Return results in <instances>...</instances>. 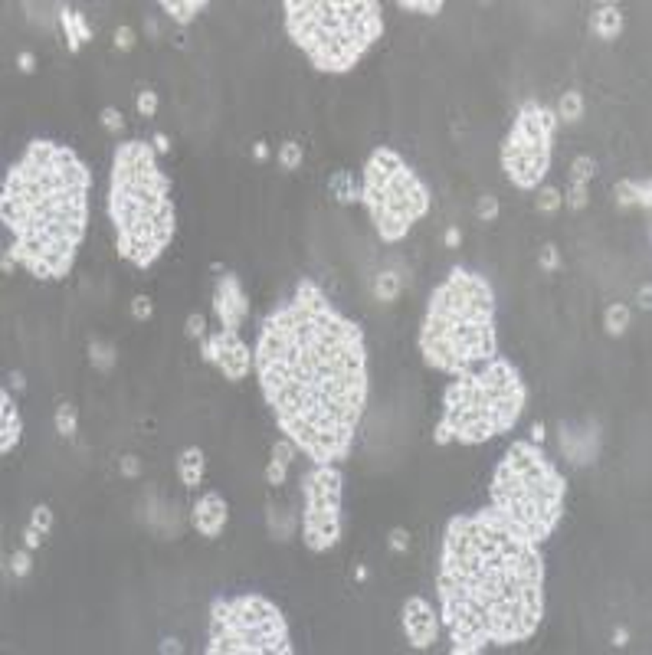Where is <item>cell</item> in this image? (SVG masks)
I'll return each mask as SVG.
<instances>
[{
    "label": "cell",
    "instance_id": "obj_1",
    "mask_svg": "<svg viewBox=\"0 0 652 655\" xmlns=\"http://www.w3.org/2000/svg\"><path fill=\"white\" fill-rule=\"evenodd\" d=\"M252 370L286 439L315 466L348 459L367 410V344L358 321L331 305L318 282L302 278L295 295L260 328Z\"/></svg>",
    "mask_w": 652,
    "mask_h": 655
},
{
    "label": "cell",
    "instance_id": "obj_2",
    "mask_svg": "<svg viewBox=\"0 0 652 655\" xmlns=\"http://www.w3.org/2000/svg\"><path fill=\"white\" fill-rule=\"evenodd\" d=\"M436 596L453 655L525 642L545 620L541 544L518 534L491 508L456 514L439 548Z\"/></svg>",
    "mask_w": 652,
    "mask_h": 655
},
{
    "label": "cell",
    "instance_id": "obj_3",
    "mask_svg": "<svg viewBox=\"0 0 652 655\" xmlns=\"http://www.w3.org/2000/svg\"><path fill=\"white\" fill-rule=\"evenodd\" d=\"M92 174L79 154L50 138L27 144L4 177L0 213L13 259L36 278H66L86 236Z\"/></svg>",
    "mask_w": 652,
    "mask_h": 655
},
{
    "label": "cell",
    "instance_id": "obj_4",
    "mask_svg": "<svg viewBox=\"0 0 652 655\" xmlns=\"http://www.w3.org/2000/svg\"><path fill=\"white\" fill-rule=\"evenodd\" d=\"M108 216L115 223L118 256L138 269H151L170 246L177 230V210L170 200V180L158 167V151L144 141L115 148L108 177Z\"/></svg>",
    "mask_w": 652,
    "mask_h": 655
},
{
    "label": "cell",
    "instance_id": "obj_5",
    "mask_svg": "<svg viewBox=\"0 0 652 655\" xmlns=\"http://www.w3.org/2000/svg\"><path fill=\"white\" fill-rule=\"evenodd\" d=\"M420 354L429 367L449 377L499 358L495 292L489 278L456 266L433 288L420 328Z\"/></svg>",
    "mask_w": 652,
    "mask_h": 655
},
{
    "label": "cell",
    "instance_id": "obj_6",
    "mask_svg": "<svg viewBox=\"0 0 652 655\" xmlns=\"http://www.w3.org/2000/svg\"><path fill=\"white\" fill-rule=\"evenodd\" d=\"M528 400V386L518 367L505 358H491L482 367L459 374L443 394V416L433 439L439 446L462 442L479 446L508 432L518 423Z\"/></svg>",
    "mask_w": 652,
    "mask_h": 655
},
{
    "label": "cell",
    "instance_id": "obj_7",
    "mask_svg": "<svg viewBox=\"0 0 652 655\" xmlns=\"http://www.w3.org/2000/svg\"><path fill=\"white\" fill-rule=\"evenodd\" d=\"M567 482L541 442L518 439L505 449L489 485V508L535 544H545L564 518Z\"/></svg>",
    "mask_w": 652,
    "mask_h": 655
},
{
    "label": "cell",
    "instance_id": "obj_8",
    "mask_svg": "<svg viewBox=\"0 0 652 655\" xmlns=\"http://www.w3.org/2000/svg\"><path fill=\"white\" fill-rule=\"evenodd\" d=\"M286 33L318 72L354 69L384 33V10L374 0H286Z\"/></svg>",
    "mask_w": 652,
    "mask_h": 655
},
{
    "label": "cell",
    "instance_id": "obj_9",
    "mask_svg": "<svg viewBox=\"0 0 652 655\" xmlns=\"http://www.w3.org/2000/svg\"><path fill=\"white\" fill-rule=\"evenodd\" d=\"M371 223L384 242H400L429 213V190L403 154L393 148H377L364 164V184H361Z\"/></svg>",
    "mask_w": 652,
    "mask_h": 655
},
{
    "label": "cell",
    "instance_id": "obj_10",
    "mask_svg": "<svg viewBox=\"0 0 652 655\" xmlns=\"http://www.w3.org/2000/svg\"><path fill=\"white\" fill-rule=\"evenodd\" d=\"M206 655H292L289 622L262 593H240L210 606Z\"/></svg>",
    "mask_w": 652,
    "mask_h": 655
},
{
    "label": "cell",
    "instance_id": "obj_11",
    "mask_svg": "<svg viewBox=\"0 0 652 655\" xmlns=\"http://www.w3.org/2000/svg\"><path fill=\"white\" fill-rule=\"evenodd\" d=\"M557 131V115L547 105L525 102L515 125L501 144V171L521 190H535L551 167V144Z\"/></svg>",
    "mask_w": 652,
    "mask_h": 655
},
{
    "label": "cell",
    "instance_id": "obj_12",
    "mask_svg": "<svg viewBox=\"0 0 652 655\" xmlns=\"http://www.w3.org/2000/svg\"><path fill=\"white\" fill-rule=\"evenodd\" d=\"M341 485L344 478L334 466H315L302 478V538L315 554H325L341 541Z\"/></svg>",
    "mask_w": 652,
    "mask_h": 655
},
{
    "label": "cell",
    "instance_id": "obj_13",
    "mask_svg": "<svg viewBox=\"0 0 652 655\" xmlns=\"http://www.w3.org/2000/svg\"><path fill=\"white\" fill-rule=\"evenodd\" d=\"M204 360H210V364H216V367L223 370L226 380H243L246 374H250L252 367V350L250 344L240 338V331H216L214 338H206L204 341Z\"/></svg>",
    "mask_w": 652,
    "mask_h": 655
},
{
    "label": "cell",
    "instance_id": "obj_14",
    "mask_svg": "<svg viewBox=\"0 0 652 655\" xmlns=\"http://www.w3.org/2000/svg\"><path fill=\"white\" fill-rule=\"evenodd\" d=\"M400 620H403L407 642H410L413 649H429L433 642H436L439 613L429 606V600H423V596H410V600L403 603Z\"/></svg>",
    "mask_w": 652,
    "mask_h": 655
},
{
    "label": "cell",
    "instance_id": "obj_15",
    "mask_svg": "<svg viewBox=\"0 0 652 655\" xmlns=\"http://www.w3.org/2000/svg\"><path fill=\"white\" fill-rule=\"evenodd\" d=\"M214 312L226 331H240L243 318L250 312V298L243 292L240 276H233V272L220 276V282H216V288H214Z\"/></svg>",
    "mask_w": 652,
    "mask_h": 655
},
{
    "label": "cell",
    "instance_id": "obj_16",
    "mask_svg": "<svg viewBox=\"0 0 652 655\" xmlns=\"http://www.w3.org/2000/svg\"><path fill=\"white\" fill-rule=\"evenodd\" d=\"M226 521H230V504H226V498L220 492H204L197 498L194 512H190V524L197 528V534H204V538H220L226 528Z\"/></svg>",
    "mask_w": 652,
    "mask_h": 655
},
{
    "label": "cell",
    "instance_id": "obj_17",
    "mask_svg": "<svg viewBox=\"0 0 652 655\" xmlns=\"http://www.w3.org/2000/svg\"><path fill=\"white\" fill-rule=\"evenodd\" d=\"M20 432H23V420H20V410L10 400V390H0V452L7 456L13 452V446L20 442Z\"/></svg>",
    "mask_w": 652,
    "mask_h": 655
},
{
    "label": "cell",
    "instance_id": "obj_18",
    "mask_svg": "<svg viewBox=\"0 0 652 655\" xmlns=\"http://www.w3.org/2000/svg\"><path fill=\"white\" fill-rule=\"evenodd\" d=\"M204 466H206L204 449H200V446H187L184 452H180V459H177L180 482L187 485V488H197V485L204 482Z\"/></svg>",
    "mask_w": 652,
    "mask_h": 655
},
{
    "label": "cell",
    "instance_id": "obj_19",
    "mask_svg": "<svg viewBox=\"0 0 652 655\" xmlns=\"http://www.w3.org/2000/svg\"><path fill=\"white\" fill-rule=\"evenodd\" d=\"M590 30H593L600 40H617V36L623 33V13H619V7L603 4V7L593 13V20H590Z\"/></svg>",
    "mask_w": 652,
    "mask_h": 655
},
{
    "label": "cell",
    "instance_id": "obj_20",
    "mask_svg": "<svg viewBox=\"0 0 652 655\" xmlns=\"http://www.w3.org/2000/svg\"><path fill=\"white\" fill-rule=\"evenodd\" d=\"M613 197H617V207H633V203H639L643 210L652 207V190L649 184H639V180H619L617 187H613Z\"/></svg>",
    "mask_w": 652,
    "mask_h": 655
},
{
    "label": "cell",
    "instance_id": "obj_21",
    "mask_svg": "<svg viewBox=\"0 0 652 655\" xmlns=\"http://www.w3.org/2000/svg\"><path fill=\"white\" fill-rule=\"evenodd\" d=\"M161 10L168 13L174 23H190V20L197 17V13H204L206 10V0H164L161 4Z\"/></svg>",
    "mask_w": 652,
    "mask_h": 655
},
{
    "label": "cell",
    "instance_id": "obj_22",
    "mask_svg": "<svg viewBox=\"0 0 652 655\" xmlns=\"http://www.w3.org/2000/svg\"><path fill=\"white\" fill-rule=\"evenodd\" d=\"M76 430H79L76 406H72V403H59V406H56V432H59L63 439H72V436H76Z\"/></svg>",
    "mask_w": 652,
    "mask_h": 655
},
{
    "label": "cell",
    "instance_id": "obj_23",
    "mask_svg": "<svg viewBox=\"0 0 652 655\" xmlns=\"http://www.w3.org/2000/svg\"><path fill=\"white\" fill-rule=\"evenodd\" d=\"M603 328H607V334H613V338L626 334V328H629V308L626 305H610L607 314H603Z\"/></svg>",
    "mask_w": 652,
    "mask_h": 655
},
{
    "label": "cell",
    "instance_id": "obj_24",
    "mask_svg": "<svg viewBox=\"0 0 652 655\" xmlns=\"http://www.w3.org/2000/svg\"><path fill=\"white\" fill-rule=\"evenodd\" d=\"M577 122V118H583V95L577 89H571V92H564V99H561V105H557V122Z\"/></svg>",
    "mask_w": 652,
    "mask_h": 655
},
{
    "label": "cell",
    "instance_id": "obj_25",
    "mask_svg": "<svg viewBox=\"0 0 652 655\" xmlns=\"http://www.w3.org/2000/svg\"><path fill=\"white\" fill-rule=\"evenodd\" d=\"M89 360H92V367L95 370L108 374V370L115 367V348H112V344H102V341H92L89 344Z\"/></svg>",
    "mask_w": 652,
    "mask_h": 655
},
{
    "label": "cell",
    "instance_id": "obj_26",
    "mask_svg": "<svg viewBox=\"0 0 652 655\" xmlns=\"http://www.w3.org/2000/svg\"><path fill=\"white\" fill-rule=\"evenodd\" d=\"M59 23H63V33H66V46H69V53H79V49H82V40H79V27H76V10H69V7L59 10Z\"/></svg>",
    "mask_w": 652,
    "mask_h": 655
},
{
    "label": "cell",
    "instance_id": "obj_27",
    "mask_svg": "<svg viewBox=\"0 0 652 655\" xmlns=\"http://www.w3.org/2000/svg\"><path fill=\"white\" fill-rule=\"evenodd\" d=\"M292 528H295V518H292V514L269 508V531H272V538H276V541H289Z\"/></svg>",
    "mask_w": 652,
    "mask_h": 655
},
{
    "label": "cell",
    "instance_id": "obj_28",
    "mask_svg": "<svg viewBox=\"0 0 652 655\" xmlns=\"http://www.w3.org/2000/svg\"><path fill=\"white\" fill-rule=\"evenodd\" d=\"M374 292H377V298H380V302H393V298H397V292H400V276H397V272H390V269L380 272V276H377Z\"/></svg>",
    "mask_w": 652,
    "mask_h": 655
},
{
    "label": "cell",
    "instance_id": "obj_29",
    "mask_svg": "<svg viewBox=\"0 0 652 655\" xmlns=\"http://www.w3.org/2000/svg\"><path fill=\"white\" fill-rule=\"evenodd\" d=\"M597 174V161L590 158V154H581V158H574L571 164V180L574 184H590V177Z\"/></svg>",
    "mask_w": 652,
    "mask_h": 655
},
{
    "label": "cell",
    "instance_id": "obj_30",
    "mask_svg": "<svg viewBox=\"0 0 652 655\" xmlns=\"http://www.w3.org/2000/svg\"><path fill=\"white\" fill-rule=\"evenodd\" d=\"M298 164H302V144L286 141L282 148H279V167H282V171H295Z\"/></svg>",
    "mask_w": 652,
    "mask_h": 655
},
{
    "label": "cell",
    "instance_id": "obj_31",
    "mask_svg": "<svg viewBox=\"0 0 652 655\" xmlns=\"http://www.w3.org/2000/svg\"><path fill=\"white\" fill-rule=\"evenodd\" d=\"M561 203H564V197H561V190L557 187H541L537 190V210H541V213H557Z\"/></svg>",
    "mask_w": 652,
    "mask_h": 655
},
{
    "label": "cell",
    "instance_id": "obj_32",
    "mask_svg": "<svg viewBox=\"0 0 652 655\" xmlns=\"http://www.w3.org/2000/svg\"><path fill=\"white\" fill-rule=\"evenodd\" d=\"M400 7L410 10V13H426V17L443 13V4H439V0H400Z\"/></svg>",
    "mask_w": 652,
    "mask_h": 655
},
{
    "label": "cell",
    "instance_id": "obj_33",
    "mask_svg": "<svg viewBox=\"0 0 652 655\" xmlns=\"http://www.w3.org/2000/svg\"><path fill=\"white\" fill-rule=\"evenodd\" d=\"M30 524H33L36 531H43V534L53 528V512H50V504H36L33 514H30Z\"/></svg>",
    "mask_w": 652,
    "mask_h": 655
},
{
    "label": "cell",
    "instance_id": "obj_34",
    "mask_svg": "<svg viewBox=\"0 0 652 655\" xmlns=\"http://www.w3.org/2000/svg\"><path fill=\"white\" fill-rule=\"evenodd\" d=\"M587 197H590L587 184H574V180H571V190H567V207H571V210H583V207H587Z\"/></svg>",
    "mask_w": 652,
    "mask_h": 655
},
{
    "label": "cell",
    "instance_id": "obj_35",
    "mask_svg": "<svg viewBox=\"0 0 652 655\" xmlns=\"http://www.w3.org/2000/svg\"><path fill=\"white\" fill-rule=\"evenodd\" d=\"M286 472H289V462H282V459H269V466H266V482L269 485H282L286 482Z\"/></svg>",
    "mask_w": 652,
    "mask_h": 655
},
{
    "label": "cell",
    "instance_id": "obj_36",
    "mask_svg": "<svg viewBox=\"0 0 652 655\" xmlns=\"http://www.w3.org/2000/svg\"><path fill=\"white\" fill-rule=\"evenodd\" d=\"M30 567H33V560H30V548L27 550H17V554L10 557V574H13V577H27Z\"/></svg>",
    "mask_w": 652,
    "mask_h": 655
},
{
    "label": "cell",
    "instance_id": "obj_37",
    "mask_svg": "<svg viewBox=\"0 0 652 655\" xmlns=\"http://www.w3.org/2000/svg\"><path fill=\"white\" fill-rule=\"evenodd\" d=\"M102 125H105V131H112V135H118L122 128H125V118H122V112L118 108H102Z\"/></svg>",
    "mask_w": 652,
    "mask_h": 655
},
{
    "label": "cell",
    "instance_id": "obj_38",
    "mask_svg": "<svg viewBox=\"0 0 652 655\" xmlns=\"http://www.w3.org/2000/svg\"><path fill=\"white\" fill-rule=\"evenodd\" d=\"M138 112H141L144 118H151L154 112H158V92H151V89L138 92Z\"/></svg>",
    "mask_w": 652,
    "mask_h": 655
},
{
    "label": "cell",
    "instance_id": "obj_39",
    "mask_svg": "<svg viewBox=\"0 0 652 655\" xmlns=\"http://www.w3.org/2000/svg\"><path fill=\"white\" fill-rule=\"evenodd\" d=\"M151 312H154V305H151V298H148V295H134L132 298V314L138 318V321H148V318H151Z\"/></svg>",
    "mask_w": 652,
    "mask_h": 655
},
{
    "label": "cell",
    "instance_id": "obj_40",
    "mask_svg": "<svg viewBox=\"0 0 652 655\" xmlns=\"http://www.w3.org/2000/svg\"><path fill=\"white\" fill-rule=\"evenodd\" d=\"M475 213L482 216V220H495V216H499V200L491 197V194L479 197V207H475Z\"/></svg>",
    "mask_w": 652,
    "mask_h": 655
},
{
    "label": "cell",
    "instance_id": "obj_41",
    "mask_svg": "<svg viewBox=\"0 0 652 655\" xmlns=\"http://www.w3.org/2000/svg\"><path fill=\"white\" fill-rule=\"evenodd\" d=\"M387 541H390V550H393V554H403V550L410 548V534H407V528H393Z\"/></svg>",
    "mask_w": 652,
    "mask_h": 655
},
{
    "label": "cell",
    "instance_id": "obj_42",
    "mask_svg": "<svg viewBox=\"0 0 652 655\" xmlns=\"http://www.w3.org/2000/svg\"><path fill=\"white\" fill-rule=\"evenodd\" d=\"M115 46L122 49V53H128V49L134 46V30L132 27H118L115 30Z\"/></svg>",
    "mask_w": 652,
    "mask_h": 655
},
{
    "label": "cell",
    "instance_id": "obj_43",
    "mask_svg": "<svg viewBox=\"0 0 652 655\" xmlns=\"http://www.w3.org/2000/svg\"><path fill=\"white\" fill-rule=\"evenodd\" d=\"M204 328H206V324H204V314H187V328H184V331H187V338H204Z\"/></svg>",
    "mask_w": 652,
    "mask_h": 655
},
{
    "label": "cell",
    "instance_id": "obj_44",
    "mask_svg": "<svg viewBox=\"0 0 652 655\" xmlns=\"http://www.w3.org/2000/svg\"><path fill=\"white\" fill-rule=\"evenodd\" d=\"M541 266H545L547 272H554L557 266H561V259H557V246H551V242H547L545 252H541Z\"/></svg>",
    "mask_w": 652,
    "mask_h": 655
},
{
    "label": "cell",
    "instance_id": "obj_45",
    "mask_svg": "<svg viewBox=\"0 0 652 655\" xmlns=\"http://www.w3.org/2000/svg\"><path fill=\"white\" fill-rule=\"evenodd\" d=\"M138 472H141L138 459H134V456H125V459H122V476H125V478H138Z\"/></svg>",
    "mask_w": 652,
    "mask_h": 655
},
{
    "label": "cell",
    "instance_id": "obj_46",
    "mask_svg": "<svg viewBox=\"0 0 652 655\" xmlns=\"http://www.w3.org/2000/svg\"><path fill=\"white\" fill-rule=\"evenodd\" d=\"M40 541H43V531H36L33 524H30V528L23 531V548L33 550V548H40Z\"/></svg>",
    "mask_w": 652,
    "mask_h": 655
},
{
    "label": "cell",
    "instance_id": "obj_47",
    "mask_svg": "<svg viewBox=\"0 0 652 655\" xmlns=\"http://www.w3.org/2000/svg\"><path fill=\"white\" fill-rule=\"evenodd\" d=\"M76 27H79V40H82V43H89V40H92V27H89V20H86V13H76Z\"/></svg>",
    "mask_w": 652,
    "mask_h": 655
},
{
    "label": "cell",
    "instance_id": "obj_48",
    "mask_svg": "<svg viewBox=\"0 0 652 655\" xmlns=\"http://www.w3.org/2000/svg\"><path fill=\"white\" fill-rule=\"evenodd\" d=\"M17 66H20V72H33V69H36L33 53H20V56H17Z\"/></svg>",
    "mask_w": 652,
    "mask_h": 655
},
{
    "label": "cell",
    "instance_id": "obj_49",
    "mask_svg": "<svg viewBox=\"0 0 652 655\" xmlns=\"http://www.w3.org/2000/svg\"><path fill=\"white\" fill-rule=\"evenodd\" d=\"M151 148H154V151H158V154H168V151H170V141H168V135H161V131H158V135H154V141H151Z\"/></svg>",
    "mask_w": 652,
    "mask_h": 655
},
{
    "label": "cell",
    "instance_id": "obj_50",
    "mask_svg": "<svg viewBox=\"0 0 652 655\" xmlns=\"http://www.w3.org/2000/svg\"><path fill=\"white\" fill-rule=\"evenodd\" d=\"M459 242H462V233H459L456 226H449V230H446V246L453 249V246H459Z\"/></svg>",
    "mask_w": 652,
    "mask_h": 655
},
{
    "label": "cell",
    "instance_id": "obj_51",
    "mask_svg": "<svg viewBox=\"0 0 652 655\" xmlns=\"http://www.w3.org/2000/svg\"><path fill=\"white\" fill-rule=\"evenodd\" d=\"M531 442H545V426H541V423L531 426Z\"/></svg>",
    "mask_w": 652,
    "mask_h": 655
},
{
    "label": "cell",
    "instance_id": "obj_52",
    "mask_svg": "<svg viewBox=\"0 0 652 655\" xmlns=\"http://www.w3.org/2000/svg\"><path fill=\"white\" fill-rule=\"evenodd\" d=\"M10 380H13V390H23V386H27V380H23V374H20V370H13V374H10Z\"/></svg>",
    "mask_w": 652,
    "mask_h": 655
},
{
    "label": "cell",
    "instance_id": "obj_53",
    "mask_svg": "<svg viewBox=\"0 0 652 655\" xmlns=\"http://www.w3.org/2000/svg\"><path fill=\"white\" fill-rule=\"evenodd\" d=\"M252 154H256V161H266V158H269V148H266V144H256V148H252Z\"/></svg>",
    "mask_w": 652,
    "mask_h": 655
},
{
    "label": "cell",
    "instance_id": "obj_54",
    "mask_svg": "<svg viewBox=\"0 0 652 655\" xmlns=\"http://www.w3.org/2000/svg\"><path fill=\"white\" fill-rule=\"evenodd\" d=\"M626 639H629V632H626V629L619 626L617 632H613V642H617V646H626Z\"/></svg>",
    "mask_w": 652,
    "mask_h": 655
},
{
    "label": "cell",
    "instance_id": "obj_55",
    "mask_svg": "<svg viewBox=\"0 0 652 655\" xmlns=\"http://www.w3.org/2000/svg\"><path fill=\"white\" fill-rule=\"evenodd\" d=\"M13 262H17V259H13V252L7 249V256H4V272H7V276L13 272Z\"/></svg>",
    "mask_w": 652,
    "mask_h": 655
},
{
    "label": "cell",
    "instance_id": "obj_56",
    "mask_svg": "<svg viewBox=\"0 0 652 655\" xmlns=\"http://www.w3.org/2000/svg\"><path fill=\"white\" fill-rule=\"evenodd\" d=\"M161 652H180V642H174V639H168V642H161Z\"/></svg>",
    "mask_w": 652,
    "mask_h": 655
}]
</instances>
